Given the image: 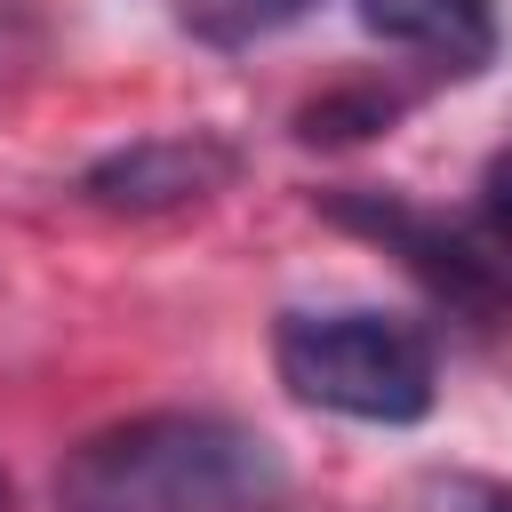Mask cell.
<instances>
[{"label": "cell", "mask_w": 512, "mask_h": 512, "mask_svg": "<svg viewBox=\"0 0 512 512\" xmlns=\"http://www.w3.org/2000/svg\"><path fill=\"white\" fill-rule=\"evenodd\" d=\"M0 512H8V472H0Z\"/></svg>", "instance_id": "9c48e42d"}, {"label": "cell", "mask_w": 512, "mask_h": 512, "mask_svg": "<svg viewBox=\"0 0 512 512\" xmlns=\"http://www.w3.org/2000/svg\"><path fill=\"white\" fill-rule=\"evenodd\" d=\"M384 48L432 56L448 72H480L496 56V0H352Z\"/></svg>", "instance_id": "277c9868"}, {"label": "cell", "mask_w": 512, "mask_h": 512, "mask_svg": "<svg viewBox=\"0 0 512 512\" xmlns=\"http://www.w3.org/2000/svg\"><path fill=\"white\" fill-rule=\"evenodd\" d=\"M272 368L304 408H328L352 424H416V416H432V392H440L432 336L400 312H376V304L280 312Z\"/></svg>", "instance_id": "7a4b0ae2"}, {"label": "cell", "mask_w": 512, "mask_h": 512, "mask_svg": "<svg viewBox=\"0 0 512 512\" xmlns=\"http://www.w3.org/2000/svg\"><path fill=\"white\" fill-rule=\"evenodd\" d=\"M448 240H456V304L464 312L512 304V152L488 160L480 200L448 224Z\"/></svg>", "instance_id": "5b68a950"}, {"label": "cell", "mask_w": 512, "mask_h": 512, "mask_svg": "<svg viewBox=\"0 0 512 512\" xmlns=\"http://www.w3.org/2000/svg\"><path fill=\"white\" fill-rule=\"evenodd\" d=\"M392 512H512V488L480 472H424Z\"/></svg>", "instance_id": "52a82bcc"}, {"label": "cell", "mask_w": 512, "mask_h": 512, "mask_svg": "<svg viewBox=\"0 0 512 512\" xmlns=\"http://www.w3.org/2000/svg\"><path fill=\"white\" fill-rule=\"evenodd\" d=\"M392 112H400V96H328V104L304 112L296 136H312V144L328 136V144H336V136H368V128H384Z\"/></svg>", "instance_id": "ba28073f"}, {"label": "cell", "mask_w": 512, "mask_h": 512, "mask_svg": "<svg viewBox=\"0 0 512 512\" xmlns=\"http://www.w3.org/2000/svg\"><path fill=\"white\" fill-rule=\"evenodd\" d=\"M56 512H280V448L216 408H144L64 448L48 480Z\"/></svg>", "instance_id": "6da1fadb"}, {"label": "cell", "mask_w": 512, "mask_h": 512, "mask_svg": "<svg viewBox=\"0 0 512 512\" xmlns=\"http://www.w3.org/2000/svg\"><path fill=\"white\" fill-rule=\"evenodd\" d=\"M240 176V152L216 136V128H160V136H136L104 160H88L80 192L112 216H168V208H192L208 192H224Z\"/></svg>", "instance_id": "3957f363"}, {"label": "cell", "mask_w": 512, "mask_h": 512, "mask_svg": "<svg viewBox=\"0 0 512 512\" xmlns=\"http://www.w3.org/2000/svg\"><path fill=\"white\" fill-rule=\"evenodd\" d=\"M320 0H168V16L208 48H256L288 24H304Z\"/></svg>", "instance_id": "8992f818"}]
</instances>
